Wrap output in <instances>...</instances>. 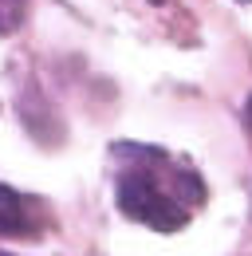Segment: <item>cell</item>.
I'll return each instance as SVG.
<instances>
[{"label": "cell", "mask_w": 252, "mask_h": 256, "mask_svg": "<svg viewBox=\"0 0 252 256\" xmlns=\"http://www.w3.org/2000/svg\"><path fill=\"white\" fill-rule=\"evenodd\" d=\"M114 205L130 221L146 224L162 236L182 232L193 213L209 201V186L201 170L186 158L150 142H114Z\"/></svg>", "instance_id": "6da1fadb"}, {"label": "cell", "mask_w": 252, "mask_h": 256, "mask_svg": "<svg viewBox=\"0 0 252 256\" xmlns=\"http://www.w3.org/2000/svg\"><path fill=\"white\" fill-rule=\"evenodd\" d=\"M48 228V209L40 197H24L12 186H0V236L24 240V236H44Z\"/></svg>", "instance_id": "7a4b0ae2"}, {"label": "cell", "mask_w": 252, "mask_h": 256, "mask_svg": "<svg viewBox=\"0 0 252 256\" xmlns=\"http://www.w3.org/2000/svg\"><path fill=\"white\" fill-rule=\"evenodd\" d=\"M28 16V0H0V36H12Z\"/></svg>", "instance_id": "3957f363"}, {"label": "cell", "mask_w": 252, "mask_h": 256, "mask_svg": "<svg viewBox=\"0 0 252 256\" xmlns=\"http://www.w3.org/2000/svg\"><path fill=\"white\" fill-rule=\"evenodd\" d=\"M244 122H248V126H252V95L244 98Z\"/></svg>", "instance_id": "277c9868"}, {"label": "cell", "mask_w": 252, "mask_h": 256, "mask_svg": "<svg viewBox=\"0 0 252 256\" xmlns=\"http://www.w3.org/2000/svg\"><path fill=\"white\" fill-rule=\"evenodd\" d=\"M150 4H166V0H150Z\"/></svg>", "instance_id": "5b68a950"}, {"label": "cell", "mask_w": 252, "mask_h": 256, "mask_svg": "<svg viewBox=\"0 0 252 256\" xmlns=\"http://www.w3.org/2000/svg\"><path fill=\"white\" fill-rule=\"evenodd\" d=\"M0 256H8V252H0Z\"/></svg>", "instance_id": "8992f818"}, {"label": "cell", "mask_w": 252, "mask_h": 256, "mask_svg": "<svg viewBox=\"0 0 252 256\" xmlns=\"http://www.w3.org/2000/svg\"><path fill=\"white\" fill-rule=\"evenodd\" d=\"M248 4H252V0H248Z\"/></svg>", "instance_id": "52a82bcc"}]
</instances>
